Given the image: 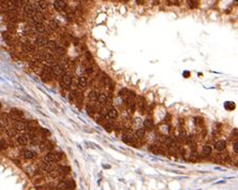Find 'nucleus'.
<instances>
[{
    "instance_id": "nucleus-17",
    "label": "nucleus",
    "mask_w": 238,
    "mask_h": 190,
    "mask_svg": "<svg viewBox=\"0 0 238 190\" xmlns=\"http://www.w3.org/2000/svg\"><path fill=\"white\" fill-rule=\"evenodd\" d=\"M215 150L218 152H223L226 148V141L224 140H218L217 142H215Z\"/></svg>"
},
{
    "instance_id": "nucleus-10",
    "label": "nucleus",
    "mask_w": 238,
    "mask_h": 190,
    "mask_svg": "<svg viewBox=\"0 0 238 190\" xmlns=\"http://www.w3.org/2000/svg\"><path fill=\"white\" fill-rule=\"evenodd\" d=\"M38 12H44L48 9L47 0H36V5H33Z\"/></svg>"
},
{
    "instance_id": "nucleus-21",
    "label": "nucleus",
    "mask_w": 238,
    "mask_h": 190,
    "mask_svg": "<svg viewBox=\"0 0 238 190\" xmlns=\"http://www.w3.org/2000/svg\"><path fill=\"white\" fill-rule=\"evenodd\" d=\"M16 141H17V143L19 145H22V146H25V145L28 144V142H29V139H28V136L25 134H19V135L16 138Z\"/></svg>"
},
{
    "instance_id": "nucleus-32",
    "label": "nucleus",
    "mask_w": 238,
    "mask_h": 190,
    "mask_svg": "<svg viewBox=\"0 0 238 190\" xmlns=\"http://www.w3.org/2000/svg\"><path fill=\"white\" fill-rule=\"evenodd\" d=\"M190 9H196L198 7V0H187Z\"/></svg>"
},
{
    "instance_id": "nucleus-15",
    "label": "nucleus",
    "mask_w": 238,
    "mask_h": 190,
    "mask_svg": "<svg viewBox=\"0 0 238 190\" xmlns=\"http://www.w3.org/2000/svg\"><path fill=\"white\" fill-rule=\"evenodd\" d=\"M10 116L9 114L7 113H2V114H0V126L3 127V128H5V127L9 126L10 124Z\"/></svg>"
},
{
    "instance_id": "nucleus-2",
    "label": "nucleus",
    "mask_w": 238,
    "mask_h": 190,
    "mask_svg": "<svg viewBox=\"0 0 238 190\" xmlns=\"http://www.w3.org/2000/svg\"><path fill=\"white\" fill-rule=\"evenodd\" d=\"M75 188V183L73 179H62L57 185L58 190H73Z\"/></svg>"
},
{
    "instance_id": "nucleus-45",
    "label": "nucleus",
    "mask_w": 238,
    "mask_h": 190,
    "mask_svg": "<svg viewBox=\"0 0 238 190\" xmlns=\"http://www.w3.org/2000/svg\"><path fill=\"white\" fill-rule=\"evenodd\" d=\"M235 1H237V0H235Z\"/></svg>"
},
{
    "instance_id": "nucleus-14",
    "label": "nucleus",
    "mask_w": 238,
    "mask_h": 190,
    "mask_svg": "<svg viewBox=\"0 0 238 190\" xmlns=\"http://www.w3.org/2000/svg\"><path fill=\"white\" fill-rule=\"evenodd\" d=\"M33 30L36 32H38L39 34L43 36L46 31V26L44 23H34L33 24Z\"/></svg>"
},
{
    "instance_id": "nucleus-23",
    "label": "nucleus",
    "mask_w": 238,
    "mask_h": 190,
    "mask_svg": "<svg viewBox=\"0 0 238 190\" xmlns=\"http://www.w3.org/2000/svg\"><path fill=\"white\" fill-rule=\"evenodd\" d=\"M143 126H144V129H145V130H149V131H150V130L153 129L154 125H153V121H152L151 118H146V119L143 121Z\"/></svg>"
},
{
    "instance_id": "nucleus-31",
    "label": "nucleus",
    "mask_w": 238,
    "mask_h": 190,
    "mask_svg": "<svg viewBox=\"0 0 238 190\" xmlns=\"http://www.w3.org/2000/svg\"><path fill=\"white\" fill-rule=\"evenodd\" d=\"M5 132H7L8 136H10V138H12V136H14L16 133H17V131H16L15 129H14V127L11 126V127H5Z\"/></svg>"
},
{
    "instance_id": "nucleus-5",
    "label": "nucleus",
    "mask_w": 238,
    "mask_h": 190,
    "mask_svg": "<svg viewBox=\"0 0 238 190\" xmlns=\"http://www.w3.org/2000/svg\"><path fill=\"white\" fill-rule=\"evenodd\" d=\"M72 75L69 74V73H64L61 75V79H60V85H61L64 88H69V87L72 85Z\"/></svg>"
},
{
    "instance_id": "nucleus-33",
    "label": "nucleus",
    "mask_w": 238,
    "mask_h": 190,
    "mask_svg": "<svg viewBox=\"0 0 238 190\" xmlns=\"http://www.w3.org/2000/svg\"><path fill=\"white\" fill-rule=\"evenodd\" d=\"M55 54H57L58 56H62V55L66 54V50H64V47H62V46H57L56 50L54 51Z\"/></svg>"
},
{
    "instance_id": "nucleus-43",
    "label": "nucleus",
    "mask_w": 238,
    "mask_h": 190,
    "mask_svg": "<svg viewBox=\"0 0 238 190\" xmlns=\"http://www.w3.org/2000/svg\"><path fill=\"white\" fill-rule=\"evenodd\" d=\"M153 3H154V5H158V3H159V0H153Z\"/></svg>"
},
{
    "instance_id": "nucleus-38",
    "label": "nucleus",
    "mask_w": 238,
    "mask_h": 190,
    "mask_svg": "<svg viewBox=\"0 0 238 190\" xmlns=\"http://www.w3.org/2000/svg\"><path fill=\"white\" fill-rule=\"evenodd\" d=\"M194 122H195V125L200 126V125L203 124V118H201V117H195V118H194Z\"/></svg>"
},
{
    "instance_id": "nucleus-7",
    "label": "nucleus",
    "mask_w": 238,
    "mask_h": 190,
    "mask_svg": "<svg viewBox=\"0 0 238 190\" xmlns=\"http://www.w3.org/2000/svg\"><path fill=\"white\" fill-rule=\"evenodd\" d=\"M22 50L25 54H34L36 51V46L29 41H26L22 44Z\"/></svg>"
},
{
    "instance_id": "nucleus-26",
    "label": "nucleus",
    "mask_w": 238,
    "mask_h": 190,
    "mask_svg": "<svg viewBox=\"0 0 238 190\" xmlns=\"http://www.w3.org/2000/svg\"><path fill=\"white\" fill-rule=\"evenodd\" d=\"M22 155H23V157L25 159H28V160H30V159H33L36 158V154L33 152V150H24L23 153H22Z\"/></svg>"
},
{
    "instance_id": "nucleus-12",
    "label": "nucleus",
    "mask_w": 238,
    "mask_h": 190,
    "mask_svg": "<svg viewBox=\"0 0 238 190\" xmlns=\"http://www.w3.org/2000/svg\"><path fill=\"white\" fill-rule=\"evenodd\" d=\"M42 61H46L47 63H54L56 61V57L54 56V54H52L50 52H42Z\"/></svg>"
},
{
    "instance_id": "nucleus-18",
    "label": "nucleus",
    "mask_w": 238,
    "mask_h": 190,
    "mask_svg": "<svg viewBox=\"0 0 238 190\" xmlns=\"http://www.w3.org/2000/svg\"><path fill=\"white\" fill-rule=\"evenodd\" d=\"M13 127L17 132L26 130V124H25V121H23V120H15V122L13 124Z\"/></svg>"
},
{
    "instance_id": "nucleus-30",
    "label": "nucleus",
    "mask_w": 238,
    "mask_h": 190,
    "mask_svg": "<svg viewBox=\"0 0 238 190\" xmlns=\"http://www.w3.org/2000/svg\"><path fill=\"white\" fill-rule=\"evenodd\" d=\"M98 95H99V93H98L97 90H91L90 93H89V95H88V99H89V101L90 102H95L97 101V99H98Z\"/></svg>"
},
{
    "instance_id": "nucleus-39",
    "label": "nucleus",
    "mask_w": 238,
    "mask_h": 190,
    "mask_svg": "<svg viewBox=\"0 0 238 190\" xmlns=\"http://www.w3.org/2000/svg\"><path fill=\"white\" fill-rule=\"evenodd\" d=\"M233 150L235 152V154H238V144H237V141H235V143L233 144Z\"/></svg>"
},
{
    "instance_id": "nucleus-28",
    "label": "nucleus",
    "mask_w": 238,
    "mask_h": 190,
    "mask_svg": "<svg viewBox=\"0 0 238 190\" xmlns=\"http://www.w3.org/2000/svg\"><path fill=\"white\" fill-rule=\"evenodd\" d=\"M212 153V148H211L210 145L206 144L203 146V150H202V155L203 157H209Z\"/></svg>"
},
{
    "instance_id": "nucleus-34",
    "label": "nucleus",
    "mask_w": 238,
    "mask_h": 190,
    "mask_svg": "<svg viewBox=\"0 0 238 190\" xmlns=\"http://www.w3.org/2000/svg\"><path fill=\"white\" fill-rule=\"evenodd\" d=\"M103 127H104V129L106 130L107 132H112V131H113V129H114V126L111 124V122H109V121H105L104 124H103Z\"/></svg>"
},
{
    "instance_id": "nucleus-19",
    "label": "nucleus",
    "mask_w": 238,
    "mask_h": 190,
    "mask_svg": "<svg viewBox=\"0 0 238 190\" xmlns=\"http://www.w3.org/2000/svg\"><path fill=\"white\" fill-rule=\"evenodd\" d=\"M87 113L89 114L90 116H93L95 115V113H98L99 112V109H97V105L95 104V102H90V103H88V105H87Z\"/></svg>"
},
{
    "instance_id": "nucleus-35",
    "label": "nucleus",
    "mask_w": 238,
    "mask_h": 190,
    "mask_svg": "<svg viewBox=\"0 0 238 190\" xmlns=\"http://www.w3.org/2000/svg\"><path fill=\"white\" fill-rule=\"evenodd\" d=\"M39 133H41L42 135H44V136L50 135V132L48 131V130L44 129V128H39Z\"/></svg>"
},
{
    "instance_id": "nucleus-8",
    "label": "nucleus",
    "mask_w": 238,
    "mask_h": 190,
    "mask_svg": "<svg viewBox=\"0 0 238 190\" xmlns=\"http://www.w3.org/2000/svg\"><path fill=\"white\" fill-rule=\"evenodd\" d=\"M54 9L58 12H66L68 9L66 0H55L54 1Z\"/></svg>"
},
{
    "instance_id": "nucleus-3",
    "label": "nucleus",
    "mask_w": 238,
    "mask_h": 190,
    "mask_svg": "<svg viewBox=\"0 0 238 190\" xmlns=\"http://www.w3.org/2000/svg\"><path fill=\"white\" fill-rule=\"evenodd\" d=\"M53 79V74H52V68H50V65H45V66H42V71H41V79L45 83L52 81Z\"/></svg>"
},
{
    "instance_id": "nucleus-29",
    "label": "nucleus",
    "mask_w": 238,
    "mask_h": 190,
    "mask_svg": "<svg viewBox=\"0 0 238 190\" xmlns=\"http://www.w3.org/2000/svg\"><path fill=\"white\" fill-rule=\"evenodd\" d=\"M57 46H58V44H57L56 41L48 40V41H47V43H46V46H45V47L47 48L48 51H50V52H54V51L56 50Z\"/></svg>"
},
{
    "instance_id": "nucleus-42",
    "label": "nucleus",
    "mask_w": 238,
    "mask_h": 190,
    "mask_svg": "<svg viewBox=\"0 0 238 190\" xmlns=\"http://www.w3.org/2000/svg\"><path fill=\"white\" fill-rule=\"evenodd\" d=\"M136 3H137V5H144V3H145V0H136Z\"/></svg>"
},
{
    "instance_id": "nucleus-24",
    "label": "nucleus",
    "mask_w": 238,
    "mask_h": 190,
    "mask_svg": "<svg viewBox=\"0 0 238 190\" xmlns=\"http://www.w3.org/2000/svg\"><path fill=\"white\" fill-rule=\"evenodd\" d=\"M145 135H146V130L144 128H138L135 131V133H134V138L136 140H142V139L145 138Z\"/></svg>"
},
{
    "instance_id": "nucleus-22",
    "label": "nucleus",
    "mask_w": 238,
    "mask_h": 190,
    "mask_svg": "<svg viewBox=\"0 0 238 190\" xmlns=\"http://www.w3.org/2000/svg\"><path fill=\"white\" fill-rule=\"evenodd\" d=\"M106 116H107V118H109V119H116V118L118 117L117 109H115V107H112L111 109H109V111H107Z\"/></svg>"
},
{
    "instance_id": "nucleus-20",
    "label": "nucleus",
    "mask_w": 238,
    "mask_h": 190,
    "mask_svg": "<svg viewBox=\"0 0 238 190\" xmlns=\"http://www.w3.org/2000/svg\"><path fill=\"white\" fill-rule=\"evenodd\" d=\"M46 27H47L52 32H55V31H57L59 28H60V26H59V24H58V22H57V20L52 19V20H50V22H48V24H47V26H46Z\"/></svg>"
},
{
    "instance_id": "nucleus-1",
    "label": "nucleus",
    "mask_w": 238,
    "mask_h": 190,
    "mask_svg": "<svg viewBox=\"0 0 238 190\" xmlns=\"http://www.w3.org/2000/svg\"><path fill=\"white\" fill-rule=\"evenodd\" d=\"M64 158V153L60 152H50L48 154H46L43 157V162H47V163H56L59 162Z\"/></svg>"
},
{
    "instance_id": "nucleus-11",
    "label": "nucleus",
    "mask_w": 238,
    "mask_h": 190,
    "mask_svg": "<svg viewBox=\"0 0 238 190\" xmlns=\"http://www.w3.org/2000/svg\"><path fill=\"white\" fill-rule=\"evenodd\" d=\"M11 120H21V118L24 116V112L19 111L17 109H12L9 114Z\"/></svg>"
},
{
    "instance_id": "nucleus-37",
    "label": "nucleus",
    "mask_w": 238,
    "mask_h": 190,
    "mask_svg": "<svg viewBox=\"0 0 238 190\" xmlns=\"http://www.w3.org/2000/svg\"><path fill=\"white\" fill-rule=\"evenodd\" d=\"M7 146V142L5 140H0V150H5Z\"/></svg>"
},
{
    "instance_id": "nucleus-25",
    "label": "nucleus",
    "mask_w": 238,
    "mask_h": 190,
    "mask_svg": "<svg viewBox=\"0 0 238 190\" xmlns=\"http://www.w3.org/2000/svg\"><path fill=\"white\" fill-rule=\"evenodd\" d=\"M70 171H71V169L69 167H67V165H61V167H59L58 169H57V173H58V175H62V176L69 174Z\"/></svg>"
},
{
    "instance_id": "nucleus-36",
    "label": "nucleus",
    "mask_w": 238,
    "mask_h": 190,
    "mask_svg": "<svg viewBox=\"0 0 238 190\" xmlns=\"http://www.w3.org/2000/svg\"><path fill=\"white\" fill-rule=\"evenodd\" d=\"M130 93V90H128L127 88H123L119 91V97H122V98H126L128 96V93Z\"/></svg>"
},
{
    "instance_id": "nucleus-6",
    "label": "nucleus",
    "mask_w": 238,
    "mask_h": 190,
    "mask_svg": "<svg viewBox=\"0 0 238 190\" xmlns=\"http://www.w3.org/2000/svg\"><path fill=\"white\" fill-rule=\"evenodd\" d=\"M50 68H52V74L53 76H61L62 74L64 73V66H61L60 63H52L50 65Z\"/></svg>"
},
{
    "instance_id": "nucleus-16",
    "label": "nucleus",
    "mask_w": 238,
    "mask_h": 190,
    "mask_svg": "<svg viewBox=\"0 0 238 190\" xmlns=\"http://www.w3.org/2000/svg\"><path fill=\"white\" fill-rule=\"evenodd\" d=\"M107 100H109V95H107L106 93H101L98 95V104L100 105V107H103V105H105V103L107 102Z\"/></svg>"
},
{
    "instance_id": "nucleus-40",
    "label": "nucleus",
    "mask_w": 238,
    "mask_h": 190,
    "mask_svg": "<svg viewBox=\"0 0 238 190\" xmlns=\"http://www.w3.org/2000/svg\"><path fill=\"white\" fill-rule=\"evenodd\" d=\"M85 72H86L87 74H91V73L93 72V69H92V67H87V68H86V70H85Z\"/></svg>"
},
{
    "instance_id": "nucleus-41",
    "label": "nucleus",
    "mask_w": 238,
    "mask_h": 190,
    "mask_svg": "<svg viewBox=\"0 0 238 190\" xmlns=\"http://www.w3.org/2000/svg\"><path fill=\"white\" fill-rule=\"evenodd\" d=\"M22 3H23V5H28V3H30V0H21Z\"/></svg>"
},
{
    "instance_id": "nucleus-9",
    "label": "nucleus",
    "mask_w": 238,
    "mask_h": 190,
    "mask_svg": "<svg viewBox=\"0 0 238 190\" xmlns=\"http://www.w3.org/2000/svg\"><path fill=\"white\" fill-rule=\"evenodd\" d=\"M47 41H48L47 37L41 36V34H40V36H38L36 39H34L33 44L36 46V47H45L46 43H47Z\"/></svg>"
},
{
    "instance_id": "nucleus-44",
    "label": "nucleus",
    "mask_w": 238,
    "mask_h": 190,
    "mask_svg": "<svg viewBox=\"0 0 238 190\" xmlns=\"http://www.w3.org/2000/svg\"><path fill=\"white\" fill-rule=\"evenodd\" d=\"M0 109H1V103H0Z\"/></svg>"
},
{
    "instance_id": "nucleus-13",
    "label": "nucleus",
    "mask_w": 238,
    "mask_h": 190,
    "mask_svg": "<svg viewBox=\"0 0 238 190\" xmlns=\"http://www.w3.org/2000/svg\"><path fill=\"white\" fill-rule=\"evenodd\" d=\"M87 86H88V79H87L86 76H79L78 79H77V87H78V89H81V90H84V89L87 88Z\"/></svg>"
},
{
    "instance_id": "nucleus-4",
    "label": "nucleus",
    "mask_w": 238,
    "mask_h": 190,
    "mask_svg": "<svg viewBox=\"0 0 238 190\" xmlns=\"http://www.w3.org/2000/svg\"><path fill=\"white\" fill-rule=\"evenodd\" d=\"M36 12L38 11L36 10L34 5H31V3H28V5H23V14L26 18H31L32 16L36 13Z\"/></svg>"
},
{
    "instance_id": "nucleus-27",
    "label": "nucleus",
    "mask_w": 238,
    "mask_h": 190,
    "mask_svg": "<svg viewBox=\"0 0 238 190\" xmlns=\"http://www.w3.org/2000/svg\"><path fill=\"white\" fill-rule=\"evenodd\" d=\"M41 170L43 172H48L54 170V164L53 163H47V162H42L41 163Z\"/></svg>"
}]
</instances>
